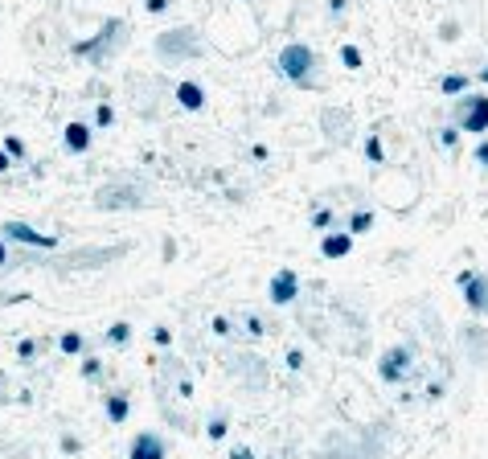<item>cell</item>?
Segmentation results:
<instances>
[{
	"label": "cell",
	"mask_w": 488,
	"mask_h": 459,
	"mask_svg": "<svg viewBox=\"0 0 488 459\" xmlns=\"http://www.w3.org/2000/svg\"><path fill=\"white\" fill-rule=\"evenodd\" d=\"M275 70L283 74L292 86H320L316 78V49L304 46V41H288V46L279 49V58H275Z\"/></svg>",
	"instance_id": "obj_1"
},
{
	"label": "cell",
	"mask_w": 488,
	"mask_h": 459,
	"mask_svg": "<svg viewBox=\"0 0 488 459\" xmlns=\"http://www.w3.org/2000/svg\"><path fill=\"white\" fill-rule=\"evenodd\" d=\"M411 369H415V349L411 344H394L382 353V361H378V377L386 382V386H402L406 377H411Z\"/></svg>",
	"instance_id": "obj_2"
},
{
	"label": "cell",
	"mask_w": 488,
	"mask_h": 459,
	"mask_svg": "<svg viewBox=\"0 0 488 459\" xmlns=\"http://www.w3.org/2000/svg\"><path fill=\"white\" fill-rule=\"evenodd\" d=\"M456 127L484 136L488 131V95H460L456 98Z\"/></svg>",
	"instance_id": "obj_3"
},
{
	"label": "cell",
	"mask_w": 488,
	"mask_h": 459,
	"mask_svg": "<svg viewBox=\"0 0 488 459\" xmlns=\"http://www.w3.org/2000/svg\"><path fill=\"white\" fill-rule=\"evenodd\" d=\"M95 205L98 209H140V205H144V189H136V185H131V189H127V185H115V189L103 185L95 193Z\"/></svg>",
	"instance_id": "obj_4"
},
{
	"label": "cell",
	"mask_w": 488,
	"mask_h": 459,
	"mask_svg": "<svg viewBox=\"0 0 488 459\" xmlns=\"http://www.w3.org/2000/svg\"><path fill=\"white\" fill-rule=\"evenodd\" d=\"M0 238L21 242V246H37V250H53V246H58V238H53V234H46V230H33L29 221H4V226H0Z\"/></svg>",
	"instance_id": "obj_5"
},
{
	"label": "cell",
	"mask_w": 488,
	"mask_h": 459,
	"mask_svg": "<svg viewBox=\"0 0 488 459\" xmlns=\"http://www.w3.org/2000/svg\"><path fill=\"white\" fill-rule=\"evenodd\" d=\"M267 295L275 308H288V304H295V295H300V275H295L292 266H279L275 275H271L267 283Z\"/></svg>",
	"instance_id": "obj_6"
},
{
	"label": "cell",
	"mask_w": 488,
	"mask_h": 459,
	"mask_svg": "<svg viewBox=\"0 0 488 459\" xmlns=\"http://www.w3.org/2000/svg\"><path fill=\"white\" fill-rule=\"evenodd\" d=\"M460 291H464V304L472 308V312L488 316V275L460 271Z\"/></svg>",
	"instance_id": "obj_7"
},
{
	"label": "cell",
	"mask_w": 488,
	"mask_h": 459,
	"mask_svg": "<svg viewBox=\"0 0 488 459\" xmlns=\"http://www.w3.org/2000/svg\"><path fill=\"white\" fill-rule=\"evenodd\" d=\"M62 140H66V152H74V156H86V152H91V140H95V123L70 119L66 127H62Z\"/></svg>",
	"instance_id": "obj_8"
},
{
	"label": "cell",
	"mask_w": 488,
	"mask_h": 459,
	"mask_svg": "<svg viewBox=\"0 0 488 459\" xmlns=\"http://www.w3.org/2000/svg\"><path fill=\"white\" fill-rule=\"evenodd\" d=\"M127 459H169V447L156 431H140L127 447Z\"/></svg>",
	"instance_id": "obj_9"
},
{
	"label": "cell",
	"mask_w": 488,
	"mask_h": 459,
	"mask_svg": "<svg viewBox=\"0 0 488 459\" xmlns=\"http://www.w3.org/2000/svg\"><path fill=\"white\" fill-rule=\"evenodd\" d=\"M349 250H353V234H349V230H328V234L320 238V259H328V263L349 259Z\"/></svg>",
	"instance_id": "obj_10"
},
{
	"label": "cell",
	"mask_w": 488,
	"mask_h": 459,
	"mask_svg": "<svg viewBox=\"0 0 488 459\" xmlns=\"http://www.w3.org/2000/svg\"><path fill=\"white\" fill-rule=\"evenodd\" d=\"M156 49H160L165 58H172V53H176V58H193V53H197L193 29H176V37H172V33H165V37L156 41Z\"/></svg>",
	"instance_id": "obj_11"
},
{
	"label": "cell",
	"mask_w": 488,
	"mask_h": 459,
	"mask_svg": "<svg viewBox=\"0 0 488 459\" xmlns=\"http://www.w3.org/2000/svg\"><path fill=\"white\" fill-rule=\"evenodd\" d=\"M172 95H176V107H181V111H205V86L193 82V78H181Z\"/></svg>",
	"instance_id": "obj_12"
},
{
	"label": "cell",
	"mask_w": 488,
	"mask_h": 459,
	"mask_svg": "<svg viewBox=\"0 0 488 459\" xmlns=\"http://www.w3.org/2000/svg\"><path fill=\"white\" fill-rule=\"evenodd\" d=\"M103 410H107V418H111V427H123L127 414H131V398H127L123 389H111L107 402H103Z\"/></svg>",
	"instance_id": "obj_13"
},
{
	"label": "cell",
	"mask_w": 488,
	"mask_h": 459,
	"mask_svg": "<svg viewBox=\"0 0 488 459\" xmlns=\"http://www.w3.org/2000/svg\"><path fill=\"white\" fill-rule=\"evenodd\" d=\"M58 353H62V357H86V337H82L78 328H66V332L58 337Z\"/></svg>",
	"instance_id": "obj_14"
},
{
	"label": "cell",
	"mask_w": 488,
	"mask_h": 459,
	"mask_svg": "<svg viewBox=\"0 0 488 459\" xmlns=\"http://www.w3.org/2000/svg\"><path fill=\"white\" fill-rule=\"evenodd\" d=\"M468 91H472V74H447L439 82L443 98H460V95H468Z\"/></svg>",
	"instance_id": "obj_15"
},
{
	"label": "cell",
	"mask_w": 488,
	"mask_h": 459,
	"mask_svg": "<svg viewBox=\"0 0 488 459\" xmlns=\"http://www.w3.org/2000/svg\"><path fill=\"white\" fill-rule=\"evenodd\" d=\"M41 349H46V340H41V337H21V340H17V361H21V365H33Z\"/></svg>",
	"instance_id": "obj_16"
},
{
	"label": "cell",
	"mask_w": 488,
	"mask_h": 459,
	"mask_svg": "<svg viewBox=\"0 0 488 459\" xmlns=\"http://www.w3.org/2000/svg\"><path fill=\"white\" fill-rule=\"evenodd\" d=\"M345 230H349L353 238H357V234H369V230H373V209H353L349 221H345Z\"/></svg>",
	"instance_id": "obj_17"
},
{
	"label": "cell",
	"mask_w": 488,
	"mask_h": 459,
	"mask_svg": "<svg viewBox=\"0 0 488 459\" xmlns=\"http://www.w3.org/2000/svg\"><path fill=\"white\" fill-rule=\"evenodd\" d=\"M107 344H115V349L131 344V324H127V320H115V324L107 328Z\"/></svg>",
	"instance_id": "obj_18"
},
{
	"label": "cell",
	"mask_w": 488,
	"mask_h": 459,
	"mask_svg": "<svg viewBox=\"0 0 488 459\" xmlns=\"http://www.w3.org/2000/svg\"><path fill=\"white\" fill-rule=\"evenodd\" d=\"M111 123H115V107H111L107 98H98L95 103V131H107Z\"/></svg>",
	"instance_id": "obj_19"
},
{
	"label": "cell",
	"mask_w": 488,
	"mask_h": 459,
	"mask_svg": "<svg viewBox=\"0 0 488 459\" xmlns=\"http://www.w3.org/2000/svg\"><path fill=\"white\" fill-rule=\"evenodd\" d=\"M98 373H103V357H91V353H86L82 365H78V377H82V382H98Z\"/></svg>",
	"instance_id": "obj_20"
},
{
	"label": "cell",
	"mask_w": 488,
	"mask_h": 459,
	"mask_svg": "<svg viewBox=\"0 0 488 459\" xmlns=\"http://www.w3.org/2000/svg\"><path fill=\"white\" fill-rule=\"evenodd\" d=\"M366 156H369V164H386V148H382V136H378V131L366 140Z\"/></svg>",
	"instance_id": "obj_21"
},
{
	"label": "cell",
	"mask_w": 488,
	"mask_h": 459,
	"mask_svg": "<svg viewBox=\"0 0 488 459\" xmlns=\"http://www.w3.org/2000/svg\"><path fill=\"white\" fill-rule=\"evenodd\" d=\"M243 332H246L250 340H259L263 332H267V324H263V320H259L255 312H246V316H243Z\"/></svg>",
	"instance_id": "obj_22"
},
{
	"label": "cell",
	"mask_w": 488,
	"mask_h": 459,
	"mask_svg": "<svg viewBox=\"0 0 488 459\" xmlns=\"http://www.w3.org/2000/svg\"><path fill=\"white\" fill-rule=\"evenodd\" d=\"M0 148H4V152H8V156L17 160V164L25 160V140H21V136H13V131H8V136H4V144H0Z\"/></svg>",
	"instance_id": "obj_23"
},
{
	"label": "cell",
	"mask_w": 488,
	"mask_h": 459,
	"mask_svg": "<svg viewBox=\"0 0 488 459\" xmlns=\"http://www.w3.org/2000/svg\"><path fill=\"white\" fill-rule=\"evenodd\" d=\"M312 230H324V234L333 230V209H328V205H316V209H312Z\"/></svg>",
	"instance_id": "obj_24"
},
{
	"label": "cell",
	"mask_w": 488,
	"mask_h": 459,
	"mask_svg": "<svg viewBox=\"0 0 488 459\" xmlns=\"http://www.w3.org/2000/svg\"><path fill=\"white\" fill-rule=\"evenodd\" d=\"M341 62H345V70H361V49L345 41V46H341Z\"/></svg>",
	"instance_id": "obj_25"
},
{
	"label": "cell",
	"mask_w": 488,
	"mask_h": 459,
	"mask_svg": "<svg viewBox=\"0 0 488 459\" xmlns=\"http://www.w3.org/2000/svg\"><path fill=\"white\" fill-rule=\"evenodd\" d=\"M226 431H230V422H226V414H218V418H210V427H205V435H210V443H218V439H226Z\"/></svg>",
	"instance_id": "obj_26"
},
{
	"label": "cell",
	"mask_w": 488,
	"mask_h": 459,
	"mask_svg": "<svg viewBox=\"0 0 488 459\" xmlns=\"http://www.w3.org/2000/svg\"><path fill=\"white\" fill-rule=\"evenodd\" d=\"M210 332H214V337H230V332H234L230 316H210Z\"/></svg>",
	"instance_id": "obj_27"
},
{
	"label": "cell",
	"mask_w": 488,
	"mask_h": 459,
	"mask_svg": "<svg viewBox=\"0 0 488 459\" xmlns=\"http://www.w3.org/2000/svg\"><path fill=\"white\" fill-rule=\"evenodd\" d=\"M439 144H443V148H460V127H456V123L439 127Z\"/></svg>",
	"instance_id": "obj_28"
},
{
	"label": "cell",
	"mask_w": 488,
	"mask_h": 459,
	"mask_svg": "<svg viewBox=\"0 0 488 459\" xmlns=\"http://www.w3.org/2000/svg\"><path fill=\"white\" fill-rule=\"evenodd\" d=\"M152 340H156L160 349H169V344H172V332L165 328V324H156V328H152Z\"/></svg>",
	"instance_id": "obj_29"
},
{
	"label": "cell",
	"mask_w": 488,
	"mask_h": 459,
	"mask_svg": "<svg viewBox=\"0 0 488 459\" xmlns=\"http://www.w3.org/2000/svg\"><path fill=\"white\" fill-rule=\"evenodd\" d=\"M288 369H292V373L304 369V353H300V349H288Z\"/></svg>",
	"instance_id": "obj_30"
},
{
	"label": "cell",
	"mask_w": 488,
	"mask_h": 459,
	"mask_svg": "<svg viewBox=\"0 0 488 459\" xmlns=\"http://www.w3.org/2000/svg\"><path fill=\"white\" fill-rule=\"evenodd\" d=\"M472 160H476V164H484V169H488V140H480V144H476V152H472Z\"/></svg>",
	"instance_id": "obj_31"
},
{
	"label": "cell",
	"mask_w": 488,
	"mask_h": 459,
	"mask_svg": "<svg viewBox=\"0 0 488 459\" xmlns=\"http://www.w3.org/2000/svg\"><path fill=\"white\" fill-rule=\"evenodd\" d=\"M78 447H82V443H78V439H74V435H66V439H62V451H66V455H74Z\"/></svg>",
	"instance_id": "obj_32"
},
{
	"label": "cell",
	"mask_w": 488,
	"mask_h": 459,
	"mask_svg": "<svg viewBox=\"0 0 488 459\" xmlns=\"http://www.w3.org/2000/svg\"><path fill=\"white\" fill-rule=\"evenodd\" d=\"M250 156H255V160H259V164H263V160H267L271 152H267V144H255V148H250Z\"/></svg>",
	"instance_id": "obj_33"
},
{
	"label": "cell",
	"mask_w": 488,
	"mask_h": 459,
	"mask_svg": "<svg viewBox=\"0 0 488 459\" xmlns=\"http://www.w3.org/2000/svg\"><path fill=\"white\" fill-rule=\"evenodd\" d=\"M13 164H17V160H13V156H8V152L0 148V172H8V169H13Z\"/></svg>",
	"instance_id": "obj_34"
},
{
	"label": "cell",
	"mask_w": 488,
	"mask_h": 459,
	"mask_svg": "<svg viewBox=\"0 0 488 459\" xmlns=\"http://www.w3.org/2000/svg\"><path fill=\"white\" fill-rule=\"evenodd\" d=\"M230 459H255V451H250V447H234V451H230Z\"/></svg>",
	"instance_id": "obj_35"
},
{
	"label": "cell",
	"mask_w": 488,
	"mask_h": 459,
	"mask_svg": "<svg viewBox=\"0 0 488 459\" xmlns=\"http://www.w3.org/2000/svg\"><path fill=\"white\" fill-rule=\"evenodd\" d=\"M8 266V238H0V271Z\"/></svg>",
	"instance_id": "obj_36"
},
{
	"label": "cell",
	"mask_w": 488,
	"mask_h": 459,
	"mask_svg": "<svg viewBox=\"0 0 488 459\" xmlns=\"http://www.w3.org/2000/svg\"><path fill=\"white\" fill-rule=\"evenodd\" d=\"M169 8V0H148V13H165Z\"/></svg>",
	"instance_id": "obj_37"
},
{
	"label": "cell",
	"mask_w": 488,
	"mask_h": 459,
	"mask_svg": "<svg viewBox=\"0 0 488 459\" xmlns=\"http://www.w3.org/2000/svg\"><path fill=\"white\" fill-rule=\"evenodd\" d=\"M333 13H345V0H333Z\"/></svg>",
	"instance_id": "obj_38"
},
{
	"label": "cell",
	"mask_w": 488,
	"mask_h": 459,
	"mask_svg": "<svg viewBox=\"0 0 488 459\" xmlns=\"http://www.w3.org/2000/svg\"><path fill=\"white\" fill-rule=\"evenodd\" d=\"M480 82H488V66H484V70H480Z\"/></svg>",
	"instance_id": "obj_39"
}]
</instances>
